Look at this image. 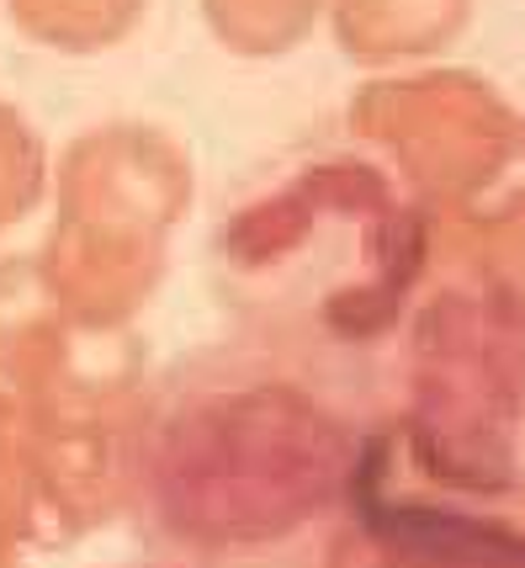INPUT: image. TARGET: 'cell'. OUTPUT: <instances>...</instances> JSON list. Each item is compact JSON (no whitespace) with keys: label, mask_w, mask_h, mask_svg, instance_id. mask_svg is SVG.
<instances>
[{"label":"cell","mask_w":525,"mask_h":568,"mask_svg":"<svg viewBox=\"0 0 525 568\" xmlns=\"http://www.w3.org/2000/svg\"><path fill=\"white\" fill-rule=\"evenodd\" d=\"M38 32H91L106 17V0H17Z\"/></svg>","instance_id":"cell-1"}]
</instances>
